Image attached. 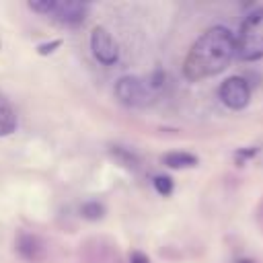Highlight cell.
Returning a JSON list of instances; mask_svg holds the SVG:
<instances>
[{"instance_id": "4", "label": "cell", "mask_w": 263, "mask_h": 263, "mask_svg": "<svg viewBox=\"0 0 263 263\" xmlns=\"http://www.w3.org/2000/svg\"><path fill=\"white\" fill-rule=\"evenodd\" d=\"M218 97L220 101L228 107V109H245L251 101V86L242 76H230L226 78L220 88H218Z\"/></svg>"}, {"instance_id": "14", "label": "cell", "mask_w": 263, "mask_h": 263, "mask_svg": "<svg viewBox=\"0 0 263 263\" xmlns=\"http://www.w3.org/2000/svg\"><path fill=\"white\" fill-rule=\"evenodd\" d=\"M164 82H166V74H164V70H160V68H156V70L148 76V80H146V84L150 86L152 92H158V90L164 86Z\"/></svg>"}, {"instance_id": "7", "label": "cell", "mask_w": 263, "mask_h": 263, "mask_svg": "<svg viewBox=\"0 0 263 263\" xmlns=\"http://www.w3.org/2000/svg\"><path fill=\"white\" fill-rule=\"evenodd\" d=\"M88 12V4L84 2H76V0H58L55 10H53V18L62 25H80L86 18Z\"/></svg>"}, {"instance_id": "6", "label": "cell", "mask_w": 263, "mask_h": 263, "mask_svg": "<svg viewBox=\"0 0 263 263\" xmlns=\"http://www.w3.org/2000/svg\"><path fill=\"white\" fill-rule=\"evenodd\" d=\"M14 249L18 253L21 259L29 261V263H41L47 257V249L45 242L37 236V234H29V232H21L16 236Z\"/></svg>"}, {"instance_id": "10", "label": "cell", "mask_w": 263, "mask_h": 263, "mask_svg": "<svg viewBox=\"0 0 263 263\" xmlns=\"http://www.w3.org/2000/svg\"><path fill=\"white\" fill-rule=\"evenodd\" d=\"M14 129H16V113L6 101H2L0 103V136H8Z\"/></svg>"}, {"instance_id": "16", "label": "cell", "mask_w": 263, "mask_h": 263, "mask_svg": "<svg viewBox=\"0 0 263 263\" xmlns=\"http://www.w3.org/2000/svg\"><path fill=\"white\" fill-rule=\"evenodd\" d=\"M129 263H150V259L142 251H132L129 253Z\"/></svg>"}, {"instance_id": "5", "label": "cell", "mask_w": 263, "mask_h": 263, "mask_svg": "<svg viewBox=\"0 0 263 263\" xmlns=\"http://www.w3.org/2000/svg\"><path fill=\"white\" fill-rule=\"evenodd\" d=\"M90 49L92 55L103 64V66H113L119 60V49L113 39V35L105 27H95L90 33Z\"/></svg>"}, {"instance_id": "17", "label": "cell", "mask_w": 263, "mask_h": 263, "mask_svg": "<svg viewBox=\"0 0 263 263\" xmlns=\"http://www.w3.org/2000/svg\"><path fill=\"white\" fill-rule=\"evenodd\" d=\"M0 103H2V99H0Z\"/></svg>"}, {"instance_id": "15", "label": "cell", "mask_w": 263, "mask_h": 263, "mask_svg": "<svg viewBox=\"0 0 263 263\" xmlns=\"http://www.w3.org/2000/svg\"><path fill=\"white\" fill-rule=\"evenodd\" d=\"M60 45H62V39H53V41H49V43H41V45L37 47V53H39V55L53 53V51H55Z\"/></svg>"}, {"instance_id": "9", "label": "cell", "mask_w": 263, "mask_h": 263, "mask_svg": "<svg viewBox=\"0 0 263 263\" xmlns=\"http://www.w3.org/2000/svg\"><path fill=\"white\" fill-rule=\"evenodd\" d=\"M162 162L171 168H187V166L197 164V156H193L189 152H168L162 156Z\"/></svg>"}, {"instance_id": "13", "label": "cell", "mask_w": 263, "mask_h": 263, "mask_svg": "<svg viewBox=\"0 0 263 263\" xmlns=\"http://www.w3.org/2000/svg\"><path fill=\"white\" fill-rule=\"evenodd\" d=\"M55 4H58V0H31V2H29V8H31L33 12L51 16L53 10H55Z\"/></svg>"}, {"instance_id": "3", "label": "cell", "mask_w": 263, "mask_h": 263, "mask_svg": "<svg viewBox=\"0 0 263 263\" xmlns=\"http://www.w3.org/2000/svg\"><path fill=\"white\" fill-rule=\"evenodd\" d=\"M115 99L125 105V107H134V109H140V107H148L156 92L150 90V86L146 84V80L142 78H136V76H123L115 82Z\"/></svg>"}, {"instance_id": "8", "label": "cell", "mask_w": 263, "mask_h": 263, "mask_svg": "<svg viewBox=\"0 0 263 263\" xmlns=\"http://www.w3.org/2000/svg\"><path fill=\"white\" fill-rule=\"evenodd\" d=\"M109 156L123 168L127 171H138L140 168V156L136 152H132L129 148H123V146H111L109 148Z\"/></svg>"}, {"instance_id": "1", "label": "cell", "mask_w": 263, "mask_h": 263, "mask_svg": "<svg viewBox=\"0 0 263 263\" xmlns=\"http://www.w3.org/2000/svg\"><path fill=\"white\" fill-rule=\"evenodd\" d=\"M236 55V37L226 27H212L197 37L191 45L185 62L183 74L187 80L197 82L226 70V66Z\"/></svg>"}, {"instance_id": "12", "label": "cell", "mask_w": 263, "mask_h": 263, "mask_svg": "<svg viewBox=\"0 0 263 263\" xmlns=\"http://www.w3.org/2000/svg\"><path fill=\"white\" fill-rule=\"evenodd\" d=\"M152 183H154V189H156L162 197H168V195L173 193V189H175V183H173V179H171L168 175H156Z\"/></svg>"}, {"instance_id": "2", "label": "cell", "mask_w": 263, "mask_h": 263, "mask_svg": "<svg viewBox=\"0 0 263 263\" xmlns=\"http://www.w3.org/2000/svg\"><path fill=\"white\" fill-rule=\"evenodd\" d=\"M236 55L245 62L263 58V8H255L245 16L236 37Z\"/></svg>"}, {"instance_id": "11", "label": "cell", "mask_w": 263, "mask_h": 263, "mask_svg": "<svg viewBox=\"0 0 263 263\" xmlns=\"http://www.w3.org/2000/svg\"><path fill=\"white\" fill-rule=\"evenodd\" d=\"M80 214H82V218H84V220L97 222V220H101V218H103L105 208H103V203H99V201H86V203H82V205H80Z\"/></svg>"}]
</instances>
